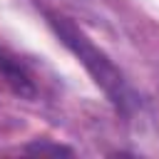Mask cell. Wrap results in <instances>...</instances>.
<instances>
[{"label": "cell", "mask_w": 159, "mask_h": 159, "mask_svg": "<svg viewBox=\"0 0 159 159\" xmlns=\"http://www.w3.org/2000/svg\"><path fill=\"white\" fill-rule=\"evenodd\" d=\"M55 25H57V32L62 35V40L80 55V60H82V62L89 67V72L97 77V82L114 97V102H122V99H124L122 77H119L117 70L109 65V60H104L102 52H99L97 47H92V45L87 42V37H82V32H77L70 22H57V20H55Z\"/></svg>", "instance_id": "1"}, {"label": "cell", "mask_w": 159, "mask_h": 159, "mask_svg": "<svg viewBox=\"0 0 159 159\" xmlns=\"http://www.w3.org/2000/svg\"><path fill=\"white\" fill-rule=\"evenodd\" d=\"M0 70L5 72V77H7V82L15 87V92H20V94H25V97H32V80H30V75L12 60V57H7L5 52H0Z\"/></svg>", "instance_id": "2"}]
</instances>
